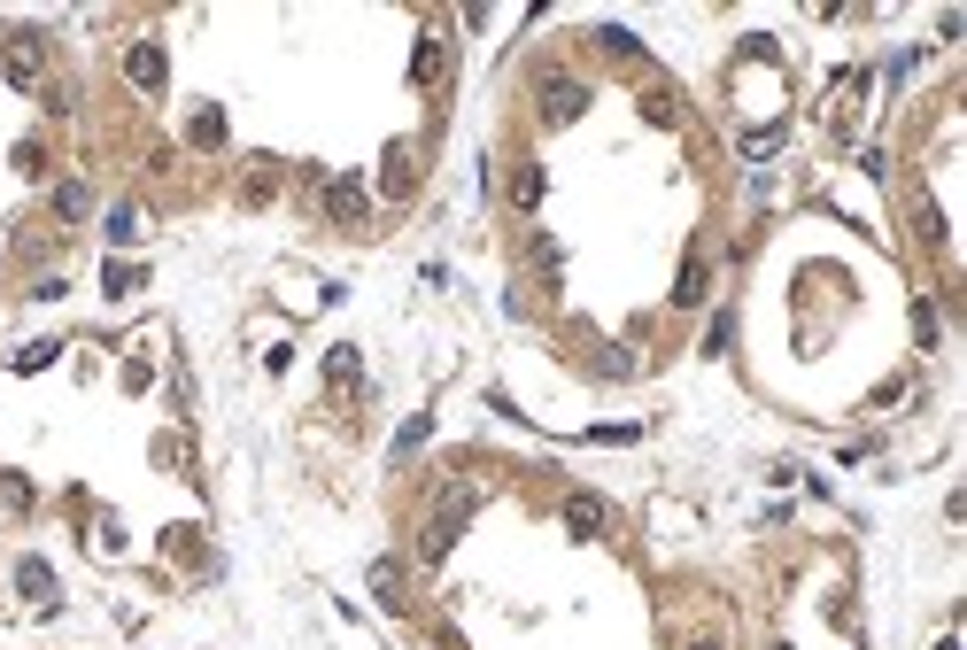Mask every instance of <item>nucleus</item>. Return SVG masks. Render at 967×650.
I'll list each match as a JSON object with an SVG mask.
<instances>
[{"label":"nucleus","instance_id":"f257e3e1","mask_svg":"<svg viewBox=\"0 0 967 650\" xmlns=\"http://www.w3.org/2000/svg\"><path fill=\"white\" fill-rule=\"evenodd\" d=\"M8 78H16V93H31L39 78H47V47H39V31H16V39H8Z\"/></svg>","mask_w":967,"mask_h":650},{"label":"nucleus","instance_id":"f03ea898","mask_svg":"<svg viewBox=\"0 0 967 650\" xmlns=\"http://www.w3.org/2000/svg\"><path fill=\"white\" fill-rule=\"evenodd\" d=\"M581 101H588V86L550 78V86H542V117H550V124H573V117H581Z\"/></svg>","mask_w":967,"mask_h":650},{"label":"nucleus","instance_id":"7ed1b4c3","mask_svg":"<svg viewBox=\"0 0 967 650\" xmlns=\"http://www.w3.org/2000/svg\"><path fill=\"white\" fill-rule=\"evenodd\" d=\"M604 519H612V503H604V496H573V503H565V527H573V534H604Z\"/></svg>","mask_w":967,"mask_h":650},{"label":"nucleus","instance_id":"20e7f679","mask_svg":"<svg viewBox=\"0 0 967 650\" xmlns=\"http://www.w3.org/2000/svg\"><path fill=\"white\" fill-rule=\"evenodd\" d=\"M16 589H24L31 604H55V573H47V558H24V565H16Z\"/></svg>","mask_w":967,"mask_h":650},{"label":"nucleus","instance_id":"39448f33","mask_svg":"<svg viewBox=\"0 0 967 650\" xmlns=\"http://www.w3.org/2000/svg\"><path fill=\"white\" fill-rule=\"evenodd\" d=\"M124 70H132V86H147V93H155V86H163V47H147V39H140V47L124 55Z\"/></svg>","mask_w":967,"mask_h":650},{"label":"nucleus","instance_id":"423d86ee","mask_svg":"<svg viewBox=\"0 0 967 650\" xmlns=\"http://www.w3.org/2000/svg\"><path fill=\"white\" fill-rule=\"evenodd\" d=\"M325 209H333L341 225H349V217H364V186H356V178H333V186H325Z\"/></svg>","mask_w":967,"mask_h":650},{"label":"nucleus","instance_id":"0eeeda50","mask_svg":"<svg viewBox=\"0 0 967 650\" xmlns=\"http://www.w3.org/2000/svg\"><path fill=\"white\" fill-rule=\"evenodd\" d=\"M704 279H712V271H704V256H689V264H681V279H674V302H681V310H697V302H704Z\"/></svg>","mask_w":967,"mask_h":650},{"label":"nucleus","instance_id":"6e6552de","mask_svg":"<svg viewBox=\"0 0 967 650\" xmlns=\"http://www.w3.org/2000/svg\"><path fill=\"white\" fill-rule=\"evenodd\" d=\"M55 209L78 225V217H86V186H78V178H62V186H55Z\"/></svg>","mask_w":967,"mask_h":650},{"label":"nucleus","instance_id":"1a4fd4ad","mask_svg":"<svg viewBox=\"0 0 967 650\" xmlns=\"http://www.w3.org/2000/svg\"><path fill=\"white\" fill-rule=\"evenodd\" d=\"M372 589H380L387 612H403V573H395V565H380V573H372Z\"/></svg>","mask_w":967,"mask_h":650},{"label":"nucleus","instance_id":"9d476101","mask_svg":"<svg viewBox=\"0 0 967 650\" xmlns=\"http://www.w3.org/2000/svg\"><path fill=\"white\" fill-rule=\"evenodd\" d=\"M411 70H418V86H434V78H441V39H418V62H411Z\"/></svg>","mask_w":967,"mask_h":650},{"label":"nucleus","instance_id":"9b49d317","mask_svg":"<svg viewBox=\"0 0 967 650\" xmlns=\"http://www.w3.org/2000/svg\"><path fill=\"white\" fill-rule=\"evenodd\" d=\"M449 542H457V519H449V511H441L434 527H426V558H449Z\"/></svg>","mask_w":967,"mask_h":650},{"label":"nucleus","instance_id":"f8f14e48","mask_svg":"<svg viewBox=\"0 0 967 650\" xmlns=\"http://www.w3.org/2000/svg\"><path fill=\"white\" fill-rule=\"evenodd\" d=\"M101 287H109V295H132V287H140V271H132V264H109V271H101Z\"/></svg>","mask_w":967,"mask_h":650},{"label":"nucleus","instance_id":"ddd939ff","mask_svg":"<svg viewBox=\"0 0 967 650\" xmlns=\"http://www.w3.org/2000/svg\"><path fill=\"white\" fill-rule=\"evenodd\" d=\"M194 140H202V148H217V140H225V117H217V109H202V117H194Z\"/></svg>","mask_w":967,"mask_h":650},{"label":"nucleus","instance_id":"4468645a","mask_svg":"<svg viewBox=\"0 0 967 650\" xmlns=\"http://www.w3.org/2000/svg\"><path fill=\"white\" fill-rule=\"evenodd\" d=\"M511 194H519V202L534 209V202H542V171H519V178H511Z\"/></svg>","mask_w":967,"mask_h":650},{"label":"nucleus","instance_id":"2eb2a0df","mask_svg":"<svg viewBox=\"0 0 967 650\" xmlns=\"http://www.w3.org/2000/svg\"><path fill=\"white\" fill-rule=\"evenodd\" d=\"M0 503H16V511H24V503H31V480H16V473H0Z\"/></svg>","mask_w":967,"mask_h":650},{"label":"nucleus","instance_id":"dca6fc26","mask_svg":"<svg viewBox=\"0 0 967 650\" xmlns=\"http://www.w3.org/2000/svg\"><path fill=\"white\" fill-rule=\"evenodd\" d=\"M689 650H720V643H689Z\"/></svg>","mask_w":967,"mask_h":650},{"label":"nucleus","instance_id":"f3484780","mask_svg":"<svg viewBox=\"0 0 967 650\" xmlns=\"http://www.w3.org/2000/svg\"><path fill=\"white\" fill-rule=\"evenodd\" d=\"M937 650H960V643H937Z\"/></svg>","mask_w":967,"mask_h":650}]
</instances>
